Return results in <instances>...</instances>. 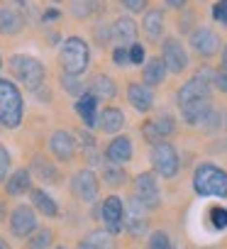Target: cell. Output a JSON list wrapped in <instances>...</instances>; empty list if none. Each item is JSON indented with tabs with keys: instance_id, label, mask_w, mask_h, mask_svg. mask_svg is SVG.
Here are the masks:
<instances>
[{
	"instance_id": "obj_1",
	"label": "cell",
	"mask_w": 227,
	"mask_h": 249,
	"mask_svg": "<svg viewBox=\"0 0 227 249\" xmlns=\"http://www.w3.org/2000/svg\"><path fill=\"white\" fill-rule=\"evenodd\" d=\"M22 115H25V100L20 88L8 78H0V124L8 130H17L22 124Z\"/></svg>"
},
{
	"instance_id": "obj_2",
	"label": "cell",
	"mask_w": 227,
	"mask_h": 249,
	"mask_svg": "<svg viewBox=\"0 0 227 249\" xmlns=\"http://www.w3.org/2000/svg\"><path fill=\"white\" fill-rule=\"evenodd\" d=\"M193 191L203 198H227V171L205 161L193 174Z\"/></svg>"
},
{
	"instance_id": "obj_3",
	"label": "cell",
	"mask_w": 227,
	"mask_h": 249,
	"mask_svg": "<svg viewBox=\"0 0 227 249\" xmlns=\"http://www.w3.org/2000/svg\"><path fill=\"white\" fill-rule=\"evenodd\" d=\"M59 61L64 73L71 76H83L90 66V47L83 37H66L59 52Z\"/></svg>"
},
{
	"instance_id": "obj_4",
	"label": "cell",
	"mask_w": 227,
	"mask_h": 249,
	"mask_svg": "<svg viewBox=\"0 0 227 249\" xmlns=\"http://www.w3.org/2000/svg\"><path fill=\"white\" fill-rule=\"evenodd\" d=\"M8 66H10L13 76H15L25 88H30V90L37 93V90L44 86L47 69H44V64H42L37 56H32V54H13L10 61H8Z\"/></svg>"
},
{
	"instance_id": "obj_5",
	"label": "cell",
	"mask_w": 227,
	"mask_h": 249,
	"mask_svg": "<svg viewBox=\"0 0 227 249\" xmlns=\"http://www.w3.org/2000/svg\"><path fill=\"white\" fill-rule=\"evenodd\" d=\"M152 166L154 171L161 176V178H174L181 169V161H178V152L174 144L169 142H159L152 147Z\"/></svg>"
},
{
	"instance_id": "obj_6",
	"label": "cell",
	"mask_w": 227,
	"mask_h": 249,
	"mask_svg": "<svg viewBox=\"0 0 227 249\" xmlns=\"http://www.w3.org/2000/svg\"><path fill=\"white\" fill-rule=\"evenodd\" d=\"M161 61H164L166 71L183 73L188 69V52L176 37H166L161 44Z\"/></svg>"
},
{
	"instance_id": "obj_7",
	"label": "cell",
	"mask_w": 227,
	"mask_h": 249,
	"mask_svg": "<svg viewBox=\"0 0 227 249\" xmlns=\"http://www.w3.org/2000/svg\"><path fill=\"white\" fill-rule=\"evenodd\" d=\"M100 215H103L105 230H107L110 234L122 232V227H125V203H122L118 196H107V198L103 200Z\"/></svg>"
},
{
	"instance_id": "obj_8",
	"label": "cell",
	"mask_w": 227,
	"mask_h": 249,
	"mask_svg": "<svg viewBox=\"0 0 227 249\" xmlns=\"http://www.w3.org/2000/svg\"><path fill=\"white\" fill-rule=\"evenodd\" d=\"M191 47L198 56L203 59H210L220 52V37L215 30L210 27H198L195 32H191Z\"/></svg>"
},
{
	"instance_id": "obj_9",
	"label": "cell",
	"mask_w": 227,
	"mask_h": 249,
	"mask_svg": "<svg viewBox=\"0 0 227 249\" xmlns=\"http://www.w3.org/2000/svg\"><path fill=\"white\" fill-rule=\"evenodd\" d=\"M135 198L147 208H157L159 205V183L154 178V174H140L135 178Z\"/></svg>"
},
{
	"instance_id": "obj_10",
	"label": "cell",
	"mask_w": 227,
	"mask_h": 249,
	"mask_svg": "<svg viewBox=\"0 0 227 249\" xmlns=\"http://www.w3.org/2000/svg\"><path fill=\"white\" fill-rule=\"evenodd\" d=\"M10 232L15 237H30L35 230H37V215L30 205H17L13 213H10Z\"/></svg>"
},
{
	"instance_id": "obj_11",
	"label": "cell",
	"mask_w": 227,
	"mask_h": 249,
	"mask_svg": "<svg viewBox=\"0 0 227 249\" xmlns=\"http://www.w3.org/2000/svg\"><path fill=\"white\" fill-rule=\"evenodd\" d=\"M98 188H100L98 176H95L90 169L78 171V174L73 176V181H71V191H73L83 203H93V200L98 198Z\"/></svg>"
},
{
	"instance_id": "obj_12",
	"label": "cell",
	"mask_w": 227,
	"mask_h": 249,
	"mask_svg": "<svg viewBox=\"0 0 227 249\" xmlns=\"http://www.w3.org/2000/svg\"><path fill=\"white\" fill-rule=\"evenodd\" d=\"M49 152L59 161H71L73 154H76V140H73V135H69L66 130L52 132V137H49Z\"/></svg>"
},
{
	"instance_id": "obj_13",
	"label": "cell",
	"mask_w": 227,
	"mask_h": 249,
	"mask_svg": "<svg viewBox=\"0 0 227 249\" xmlns=\"http://www.w3.org/2000/svg\"><path fill=\"white\" fill-rule=\"evenodd\" d=\"M110 39L115 42V47H130V44H135V39H137V25H135V20L127 18V15L118 18L115 22L110 25Z\"/></svg>"
},
{
	"instance_id": "obj_14",
	"label": "cell",
	"mask_w": 227,
	"mask_h": 249,
	"mask_svg": "<svg viewBox=\"0 0 227 249\" xmlns=\"http://www.w3.org/2000/svg\"><path fill=\"white\" fill-rule=\"evenodd\" d=\"M127 100L137 112H149L154 105V90L144 83H130L127 86Z\"/></svg>"
},
{
	"instance_id": "obj_15",
	"label": "cell",
	"mask_w": 227,
	"mask_h": 249,
	"mask_svg": "<svg viewBox=\"0 0 227 249\" xmlns=\"http://www.w3.org/2000/svg\"><path fill=\"white\" fill-rule=\"evenodd\" d=\"M132 154H135V149H132V140L130 137H115L110 144H107V149H105V157H107V161H112V164H127L130 159H132Z\"/></svg>"
},
{
	"instance_id": "obj_16",
	"label": "cell",
	"mask_w": 227,
	"mask_h": 249,
	"mask_svg": "<svg viewBox=\"0 0 227 249\" xmlns=\"http://www.w3.org/2000/svg\"><path fill=\"white\" fill-rule=\"evenodd\" d=\"M142 32L149 42H159L164 35V13L159 8H147L142 20Z\"/></svg>"
},
{
	"instance_id": "obj_17",
	"label": "cell",
	"mask_w": 227,
	"mask_h": 249,
	"mask_svg": "<svg viewBox=\"0 0 227 249\" xmlns=\"http://www.w3.org/2000/svg\"><path fill=\"white\" fill-rule=\"evenodd\" d=\"M76 112L81 115V120H83V124L86 127H95L98 124V98L93 95V93H83V95H78L76 98Z\"/></svg>"
},
{
	"instance_id": "obj_18",
	"label": "cell",
	"mask_w": 227,
	"mask_h": 249,
	"mask_svg": "<svg viewBox=\"0 0 227 249\" xmlns=\"http://www.w3.org/2000/svg\"><path fill=\"white\" fill-rule=\"evenodd\" d=\"M98 124H100L103 132L118 135V132L125 127V112H122L120 107H105V110L98 115Z\"/></svg>"
},
{
	"instance_id": "obj_19",
	"label": "cell",
	"mask_w": 227,
	"mask_h": 249,
	"mask_svg": "<svg viewBox=\"0 0 227 249\" xmlns=\"http://www.w3.org/2000/svg\"><path fill=\"white\" fill-rule=\"evenodd\" d=\"M22 27H25L22 13H17L15 8H0V35L13 37V35L22 32Z\"/></svg>"
},
{
	"instance_id": "obj_20",
	"label": "cell",
	"mask_w": 227,
	"mask_h": 249,
	"mask_svg": "<svg viewBox=\"0 0 227 249\" xmlns=\"http://www.w3.org/2000/svg\"><path fill=\"white\" fill-rule=\"evenodd\" d=\"M86 90L93 93L98 100H112V98L118 95V86H115V81H112L110 76H105V73H98V76L86 86Z\"/></svg>"
},
{
	"instance_id": "obj_21",
	"label": "cell",
	"mask_w": 227,
	"mask_h": 249,
	"mask_svg": "<svg viewBox=\"0 0 227 249\" xmlns=\"http://www.w3.org/2000/svg\"><path fill=\"white\" fill-rule=\"evenodd\" d=\"M30 188H32V176H30L27 169H17V171H13V174L8 176V181H5V191H8V196H13V198L25 196Z\"/></svg>"
},
{
	"instance_id": "obj_22",
	"label": "cell",
	"mask_w": 227,
	"mask_h": 249,
	"mask_svg": "<svg viewBox=\"0 0 227 249\" xmlns=\"http://www.w3.org/2000/svg\"><path fill=\"white\" fill-rule=\"evenodd\" d=\"M30 198H32V205H35L44 217H56V215H59V203H56L44 188H30Z\"/></svg>"
},
{
	"instance_id": "obj_23",
	"label": "cell",
	"mask_w": 227,
	"mask_h": 249,
	"mask_svg": "<svg viewBox=\"0 0 227 249\" xmlns=\"http://www.w3.org/2000/svg\"><path fill=\"white\" fill-rule=\"evenodd\" d=\"M166 66H164V61H161V56H154V59H149L147 64H144V69H142V81H144V86H161L164 83V78H166Z\"/></svg>"
},
{
	"instance_id": "obj_24",
	"label": "cell",
	"mask_w": 227,
	"mask_h": 249,
	"mask_svg": "<svg viewBox=\"0 0 227 249\" xmlns=\"http://www.w3.org/2000/svg\"><path fill=\"white\" fill-rule=\"evenodd\" d=\"M32 171H35L37 178L44 181V183H56V181H59V169H56V164H52V161L44 159V157H35V159H32Z\"/></svg>"
},
{
	"instance_id": "obj_25",
	"label": "cell",
	"mask_w": 227,
	"mask_h": 249,
	"mask_svg": "<svg viewBox=\"0 0 227 249\" xmlns=\"http://www.w3.org/2000/svg\"><path fill=\"white\" fill-rule=\"evenodd\" d=\"M103 181L107 186H122L125 183V171H122V164H103Z\"/></svg>"
},
{
	"instance_id": "obj_26",
	"label": "cell",
	"mask_w": 227,
	"mask_h": 249,
	"mask_svg": "<svg viewBox=\"0 0 227 249\" xmlns=\"http://www.w3.org/2000/svg\"><path fill=\"white\" fill-rule=\"evenodd\" d=\"M52 242H54V232L52 230H35L32 234H30V242H27V249H47V247H52Z\"/></svg>"
},
{
	"instance_id": "obj_27",
	"label": "cell",
	"mask_w": 227,
	"mask_h": 249,
	"mask_svg": "<svg viewBox=\"0 0 227 249\" xmlns=\"http://www.w3.org/2000/svg\"><path fill=\"white\" fill-rule=\"evenodd\" d=\"M61 86L69 95H83L86 93V86L81 83V76H71V73H61Z\"/></svg>"
},
{
	"instance_id": "obj_28",
	"label": "cell",
	"mask_w": 227,
	"mask_h": 249,
	"mask_svg": "<svg viewBox=\"0 0 227 249\" xmlns=\"http://www.w3.org/2000/svg\"><path fill=\"white\" fill-rule=\"evenodd\" d=\"M208 220H210V225H212L215 230H225V227H227V208L212 205V208L208 210Z\"/></svg>"
},
{
	"instance_id": "obj_29",
	"label": "cell",
	"mask_w": 227,
	"mask_h": 249,
	"mask_svg": "<svg viewBox=\"0 0 227 249\" xmlns=\"http://www.w3.org/2000/svg\"><path fill=\"white\" fill-rule=\"evenodd\" d=\"M154 124H157V130H159L161 140L171 137V135H174V130H176V122H174V117H171V115H161V117H157V120H154Z\"/></svg>"
},
{
	"instance_id": "obj_30",
	"label": "cell",
	"mask_w": 227,
	"mask_h": 249,
	"mask_svg": "<svg viewBox=\"0 0 227 249\" xmlns=\"http://www.w3.org/2000/svg\"><path fill=\"white\" fill-rule=\"evenodd\" d=\"M147 249H174V247H171L169 234L161 232V230H157V232L149 237V247H147Z\"/></svg>"
},
{
	"instance_id": "obj_31",
	"label": "cell",
	"mask_w": 227,
	"mask_h": 249,
	"mask_svg": "<svg viewBox=\"0 0 227 249\" xmlns=\"http://www.w3.org/2000/svg\"><path fill=\"white\" fill-rule=\"evenodd\" d=\"M71 15L78 20L90 18V0H71Z\"/></svg>"
},
{
	"instance_id": "obj_32",
	"label": "cell",
	"mask_w": 227,
	"mask_h": 249,
	"mask_svg": "<svg viewBox=\"0 0 227 249\" xmlns=\"http://www.w3.org/2000/svg\"><path fill=\"white\" fill-rule=\"evenodd\" d=\"M142 135H144V140H147L149 144H159V142H164L161 135H159V130H157V124H154V120H147V122L142 124Z\"/></svg>"
},
{
	"instance_id": "obj_33",
	"label": "cell",
	"mask_w": 227,
	"mask_h": 249,
	"mask_svg": "<svg viewBox=\"0 0 227 249\" xmlns=\"http://www.w3.org/2000/svg\"><path fill=\"white\" fill-rule=\"evenodd\" d=\"M210 15L217 25L227 27V0H217V3L212 5V10H210Z\"/></svg>"
},
{
	"instance_id": "obj_34",
	"label": "cell",
	"mask_w": 227,
	"mask_h": 249,
	"mask_svg": "<svg viewBox=\"0 0 227 249\" xmlns=\"http://www.w3.org/2000/svg\"><path fill=\"white\" fill-rule=\"evenodd\" d=\"M127 52H130V66H142L144 64V59H147V52H144V47L142 44H130L127 47Z\"/></svg>"
},
{
	"instance_id": "obj_35",
	"label": "cell",
	"mask_w": 227,
	"mask_h": 249,
	"mask_svg": "<svg viewBox=\"0 0 227 249\" xmlns=\"http://www.w3.org/2000/svg\"><path fill=\"white\" fill-rule=\"evenodd\" d=\"M10 176V152L0 144V183H5Z\"/></svg>"
},
{
	"instance_id": "obj_36",
	"label": "cell",
	"mask_w": 227,
	"mask_h": 249,
	"mask_svg": "<svg viewBox=\"0 0 227 249\" xmlns=\"http://www.w3.org/2000/svg\"><path fill=\"white\" fill-rule=\"evenodd\" d=\"M110 232H95V234H90L88 237V242L95 247V249H112V244H110Z\"/></svg>"
},
{
	"instance_id": "obj_37",
	"label": "cell",
	"mask_w": 227,
	"mask_h": 249,
	"mask_svg": "<svg viewBox=\"0 0 227 249\" xmlns=\"http://www.w3.org/2000/svg\"><path fill=\"white\" fill-rule=\"evenodd\" d=\"M112 61H115V66H120V69H127L130 66V52H127V47H115V49H112Z\"/></svg>"
},
{
	"instance_id": "obj_38",
	"label": "cell",
	"mask_w": 227,
	"mask_h": 249,
	"mask_svg": "<svg viewBox=\"0 0 227 249\" xmlns=\"http://www.w3.org/2000/svg\"><path fill=\"white\" fill-rule=\"evenodd\" d=\"M122 8L130 10V13H144L149 8V0H120Z\"/></svg>"
},
{
	"instance_id": "obj_39",
	"label": "cell",
	"mask_w": 227,
	"mask_h": 249,
	"mask_svg": "<svg viewBox=\"0 0 227 249\" xmlns=\"http://www.w3.org/2000/svg\"><path fill=\"white\" fill-rule=\"evenodd\" d=\"M93 39H95L98 47H105L107 42H112V39H110V27H105V25L95 27V30H93Z\"/></svg>"
},
{
	"instance_id": "obj_40",
	"label": "cell",
	"mask_w": 227,
	"mask_h": 249,
	"mask_svg": "<svg viewBox=\"0 0 227 249\" xmlns=\"http://www.w3.org/2000/svg\"><path fill=\"white\" fill-rule=\"evenodd\" d=\"M212 86H215L220 93H227V71H225V69L215 71V76H212Z\"/></svg>"
},
{
	"instance_id": "obj_41",
	"label": "cell",
	"mask_w": 227,
	"mask_h": 249,
	"mask_svg": "<svg viewBox=\"0 0 227 249\" xmlns=\"http://www.w3.org/2000/svg\"><path fill=\"white\" fill-rule=\"evenodd\" d=\"M105 13V0H90V15L100 18Z\"/></svg>"
},
{
	"instance_id": "obj_42",
	"label": "cell",
	"mask_w": 227,
	"mask_h": 249,
	"mask_svg": "<svg viewBox=\"0 0 227 249\" xmlns=\"http://www.w3.org/2000/svg\"><path fill=\"white\" fill-rule=\"evenodd\" d=\"M61 18V10H56V8H49L44 15H42V22H54V20H59Z\"/></svg>"
},
{
	"instance_id": "obj_43",
	"label": "cell",
	"mask_w": 227,
	"mask_h": 249,
	"mask_svg": "<svg viewBox=\"0 0 227 249\" xmlns=\"http://www.w3.org/2000/svg\"><path fill=\"white\" fill-rule=\"evenodd\" d=\"M164 3H166L169 8H176V10H181V8H186V0H164Z\"/></svg>"
},
{
	"instance_id": "obj_44",
	"label": "cell",
	"mask_w": 227,
	"mask_h": 249,
	"mask_svg": "<svg viewBox=\"0 0 227 249\" xmlns=\"http://www.w3.org/2000/svg\"><path fill=\"white\" fill-rule=\"evenodd\" d=\"M222 69L227 71V44L222 47Z\"/></svg>"
},
{
	"instance_id": "obj_45",
	"label": "cell",
	"mask_w": 227,
	"mask_h": 249,
	"mask_svg": "<svg viewBox=\"0 0 227 249\" xmlns=\"http://www.w3.org/2000/svg\"><path fill=\"white\" fill-rule=\"evenodd\" d=\"M76 249H95V247H93V244H90V242L86 239V242H81V244H78Z\"/></svg>"
},
{
	"instance_id": "obj_46",
	"label": "cell",
	"mask_w": 227,
	"mask_h": 249,
	"mask_svg": "<svg viewBox=\"0 0 227 249\" xmlns=\"http://www.w3.org/2000/svg\"><path fill=\"white\" fill-rule=\"evenodd\" d=\"M0 249H10V244H8L5 239H0Z\"/></svg>"
},
{
	"instance_id": "obj_47",
	"label": "cell",
	"mask_w": 227,
	"mask_h": 249,
	"mask_svg": "<svg viewBox=\"0 0 227 249\" xmlns=\"http://www.w3.org/2000/svg\"><path fill=\"white\" fill-rule=\"evenodd\" d=\"M3 215H5V205L0 203V222H3Z\"/></svg>"
},
{
	"instance_id": "obj_48",
	"label": "cell",
	"mask_w": 227,
	"mask_h": 249,
	"mask_svg": "<svg viewBox=\"0 0 227 249\" xmlns=\"http://www.w3.org/2000/svg\"><path fill=\"white\" fill-rule=\"evenodd\" d=\"M54 249H66V247H61V244H59V247H54Z\"/></svg>"
},
{
	"instance_id": "obj_49",
	"label": "cell",
	"mask_w": 227,
	"mask_h": 249,
	"mask_svg": "<svg viewBox=\"0 0 227 249\" xmlns=\"http://www.w3.org/2000/svg\"><path fill=\"white\" fill-rule=\"evenodd\" d=\"M52 3H61V0H52Z\"/></svg>"
},
{
	"instance_id": "obj_50",
	"label": "cell",
	"mask_w": 227,
	"mask_h": 249,
	"mask_svg": "<svg viewBox=\"0 0 227 249\" xmlns=\"http://www.w3.org/2000/svg\"><path fill=\"white\" fill-rule=\"evenodd\" d=\"M0 69H3V59H0Z\"/></svg>"
}]
</instances>
